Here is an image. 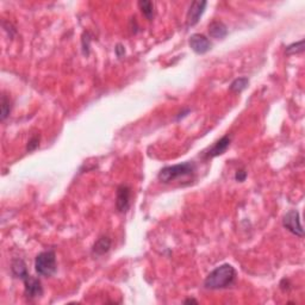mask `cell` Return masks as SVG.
<instances>
[{
  "instance_id": "4",
  "label": "cell",
  "mask_w": 305,
  "mask_h": 305,
  "mask_svg": "<svg viewBox=\"0 0 305 305\" xmlns=\"http://www.w3.org/2000/svg\"><path fill=\"white\" fill-rule=\"evenodd\" d=\"M24 283V296L32 301V299L40 298L43 295V286L41 280L32 277L30 274H26L25 277L21 278Z\"/></svg>"
},
{
  "instance_id": "11",
  "label": "cell",
  "mask_w": 305,
  "mask_h": 305,
  "mask_svg": "<svg viewBox=\"0 0 305 305\" xmlns=\"http://www.w3.org/2000/svg\"><path fill=\"white\" fill-rule=\"evenodd\" d=\"M209 35L212 39L222 40L228 35V28L223 21L214 20L209 24Z\"/></svg>"
},
{
  "instance_id": "17",
  "label": "cell",
  "mask_w": 305,
  "mask_h": 305,
  "mask_svg": "<svg viewBox=\"0 0 305 305\" xmlns=\"http://www.w3.org/2000/svg\"><path fill=\"white\" fill-rule=\"evenodd\" d=\"M40 145V135H34L30 140H29L28 145H26V150L28 152H32V150L36 149Z\"/></svg>"
},
{
  "instance_id": "16",
  "label": "cell",
  "mask_w": 305,
  "mask_h": 305,
  "mask_svg": "<svg viewBox=\"0 0 305 305\" xmlns=\"http://www.w3.org/2000/svg\"><path fill=\"white\" fill-rule=\"evenodd\" d=\"M303 50H304V41L302 40V41L287 45L285 49V53H286V55L290 56V55H295V54L303 53Z\"/></svg>"
},
{
  "instance_id": "1",
  "label": "cell",
  "mask_w": 305,
  "mask_h": 305,
  "mask_svg": "<svg viewBox=\"0 0 305 305\" xmlns=\"http://www.w3.org/2000/svg\"><path fill=\"white\" fill-rule=\"evenodd\" d=\"M237 272L231 264H223L210 272L204 280V287L207 290H223L234 285Z\"/></svg>"
},
{
  "instance_id": "10",
  "label": "cell",
  "mask_w": 305,
  "mask_h": 305,
  "mask_svg": "<svg viewBox=\"0 0 305 305\" xmlns=\"http://www.w3.org/2000/svg\"><path fill=\"white\" fill-rule=\"evenodd\" d=\"M111 248V239L109 236H101L92 247V254L94 256H102L109 253Z\"/></svg>"
},
{
  "instance_id": "13",
  "label": "cell",
  "mask_w": 305,
  "mask_h": 305,
  "mask_svg": "<svg viewBox=\"0 0 305 305\" xmlns=\"http://www.w3.org/2000/svg\"><path fill=\"white\" fill-rule=\"evenodd\" d=\"M248 83H249V79H248V78L245 77L237 78V79H235L234 81L230 83L229 90L233 92V93H241L242 91H244L245 88H247Z\"/></svg>"
},
{
  "instance_id": "12",
  "label": "cell",
  "mask_w": 305,
  "mask_h": 305,
  "mask_svg": "<svg viewBox=\"0 0 305 305\" xmlns=\"http://www.w3.org/2000/svg\"><path fill=\"white\" fill-rule=\"evenodd\" d=\"M11 272H12L13 277L20 278V279L29 273L26 264L21 259H13L11 263Z\"/></svg>"
},
{
  "instance_id": "7",
  "label": "cell",
  "mask_w": 305,
  "mask_h": 305,
  "mask_svg": "<svg viewBox=\"0 0 305 305\" xmlns=\"http://www.w3.org/2000/svg\"><path fill=\"white\" fill-rule=\"evenodd\" d=\"M206 5L207 2L204 0H196L190 5V9L187 11V15H186V25L188 28L198 23L201 17L203 16Z\"/></svg>"
},
{
  "instance_id": "6",
  "label": "cell",
  "mask_w": 305,
  "mask_h": 305,
  "mask_svg": "<svg viewBox=\"0 0 305 305\" xmlns=\"http://www.w3.org/2000/svg\"><path fill=\"white\" fill-rule=\"evenodd\" d=\"M130 198H131V188L125 183H122L117 187L116 192V207L118 212L125 214L130 207Z\"/></svg>"
},
{
  "instance_id": "20",
  "label": "cell",
  "mask_w": 305,
  "mask_h": 305,
  "mask_svg": "<svg viewBox=\"0 0 305 305\" xmlns=\"http://www.w3.org/2000/svg\"><path fill=\"white\" fill-rule=\"evenodd\" d=\"M183 303H185V304H191V303L198 304V302H197L196 299H193V298H188V299H186V301L183 302Z\"/></svg>"
},
{
  "instance_id": "8",
  "label": "cell",
  "mask_w": 305,
  "mask_h": 305,
  "mask_svg": "<svg viewBox=\"0 0 305 305\" xmlns=\"http://www.w3.org/2000/svg\"><path fill=\"white\" fill-rule=\"evenodd\" d=\"M188 43H190L191 49H192L196 54H199V55L206 54L207 51L212 48V43L210 42V40L203 34H193L192 36L190 37Z\"/></svg>"
},
{
  "instance_id": "3",
  "label": "cell",
  "mask_w": 305,
  "mask_h": 305,
  "mask_svg": "<svg viewBox=\"0 0 305 305\" xmlns=\"http://www.w3.org/2000/svg\"><path fill=\"white\" fill-rule=\"evenodd\" d=\"M35 269L41 277H51L58 271L56 254L53 249L40 253L35 259Z\"/></svg>"
},
{
  "instance_id": "14",
  "label": "cell",
  "mask_w": 305,
  "mask_h": 305,
  "mask_svg": "<svg viewBox=\"0 0 305 305\" xmlns=\"http://www.w3.org/2000/svg\"><path fill=\"white\" fill-rule=\"evenodd\" d=\"M139 7L148 20H153L154 18V2L153 1L141 0V1H139Z\"/></svg>"
},
{
  "instance_id": "2",
  "label": "cell",
  "mask_w": 305,
  "mask_h": 305,
  "mask_svg": "<svg viewBox=\"0 0 305 305\" xmlns=\"http://www.w3.org/2000/svg\"><path fill=\"white\" fill-rule=\"evenodd\" d=\"M197 166L193 161H186V163L173 164V166L163 167L158 174V179L161 183H168L174 182V180L180 179V178L193 175L196 172Z\"/></svg>"
},
{
  "instance_id": "19",
  "label": "cell",
  "mask_w": 305,
  "mask_h": 305,
  "mask_svg": "<svg viewBox=\"0 0 305 305\" xmlns=\"http://www.w3.org/2000/svg\"><path fill=\"white\" fill-rule=\"evenodd\" d=\"M124 54H125V49H124V47L122 44H118L117 47H116V55H117L118 58H122Z\"/></svg>"
},
{
  "instance_id": "15",
  "label": "cell",
  "mask_w": 305,
  "mask_h": 305,
  "mask_svg": "<svg viewBox=\"0 0 305 305\" xmlns=\"http://www.w3.org/2000/svg\"><path fill=\"white\" fill-rule=\"evenodd\" d=\"M0 106H1V116H0V118H1V121H5L7 117L10 116L11 113V109H12V102H11L10 98L6 96V94H2L1 96V102H0Z\"/></svg>"
},
{
  "instance_id": "18",
  "label": "cell",
  "mask_w": 305,
  "mask_h": 305,
  "mask_svg": "<svg viewBox=\"0 0 305 305\" xmlns=\"http://www.w3.org/2000/svg\"><path fill=\"white\" fill-rule=\"evenodd\" d=\"M245 178H247V172L244 169H237L236 174H235V180L237 183H244Z\"/></svg>"
},
{
  "instance_id": "9",
  "label": "cell",
  "mask_w": 305,
  "mask_h": 305,
  "mask_svg": "<svg viewBox=\"0 0 305 305\" xmlns=\"http://www.w3.org/2000/svg\"><path fill=\"white\" fill-rule=\"evenodd\" d=\"M230 143H231L230 136H229V135H225V136H223L222 139L218 140L211 148H209V149L204 153L203 158L205 160H209V159H214L222 155V154L225 153V150L230 147Z\"/></svg>"
},
{
  "instance_id": "5",
  "label": "cell",
  "mask_w": 305,
  "mask_h": 305,
  "mask_svg": "<svg viewBox=\"0 0 305 305\" xmlns=\"http://www.w3.org/2000/svg\"><path fill=\"white\" fill-rule=\"evenodd\" d=\"M283 225L291 234L299 237L304 236V229L301 223V216H299V212L297 210H290L284 216V218H283Z\"/></svg>"
}]
</instances>
